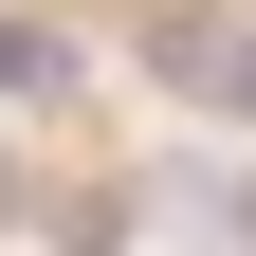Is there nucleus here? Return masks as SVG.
<instances>
[{"mask_svg":"<svg viewBox=\"0 0 256 256\" xmlns=\"http://www.w3.org/2000/svg\"><path fill=\"white\" fill-rule=\"evenodd\" d=\"M18 202H37V183H18V165H0V220H18Z\"/></svg>","mask_w":256,"mask_h":256,"instance_id":"20e7f679","label":"nucleus"},{"mask_svg":"<svg viewBox=\"0 0 256 256\" xmlns=\"http://www.w3.org/2000/svg\"><path fill=\"white\" fill-rule=\"evenodd\" d=\"M220 220H238V238H256V165H238V183H220Z\"/></svg>","mask_w":256,"mask_h":256,"instance_id":"7ed1b4c3","label":"nucleus"},{"mask_svg":"<svg viewBox=\"0 0 256 256\" xmlns=\"http://www.w3.org/2000/svg\"><path fill=\"white\" fill-rule=\"evenodd\" d=\"M74 74V55H55V18H0V110H18V92H55Z\"/></svg>","mask_w":256,"mask_h":256,"instance_id":"f03ea898","label":"nucleus"},{"mask_svg":"<svg viewBox=\"0 0 256 256\" xmlns=\"http://www.w3.org/2000/svg\"><path fill=\"white\" fill-rule=\"evenodd\" d=\"M146 74L202 92V110H256V37H238V18H165V37H146Z\"/></svg>","mask_w":256,"mask_h":256,"instance_id":"f257e3e1","label":"nucleus"}]
</instances>
